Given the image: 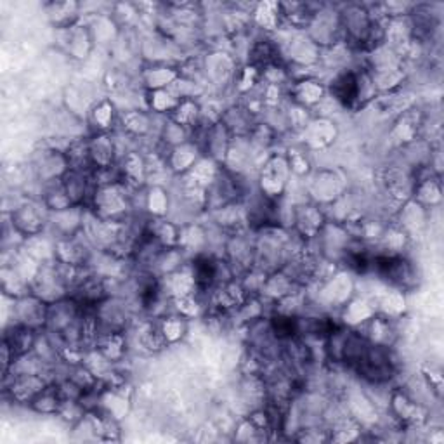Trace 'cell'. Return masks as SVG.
I'll use <instances>...</instances> for the list:
<instances>
[{"mask_svg":"<svg viewBox=\"0 0 444 444\" xmlns=\"http://www.w3.org/2000/svg\"><path fill=\"white\" fill-rule=\"evenodd\" d=\"M360 79L354 73H347L337 79L335 82V96L344 105H353L360 96Z\"/></svg>","mask_w":444,"mask_h":444,"instance_id":"cell-1","label":"cell"}]
</instances>
